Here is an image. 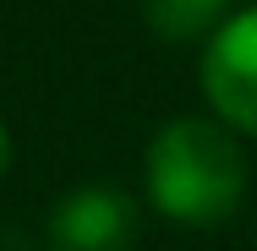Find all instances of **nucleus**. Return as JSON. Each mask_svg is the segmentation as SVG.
Instances as JSON below:
<instances>
[{
  "label": "nucleus",
  "instance_id": "1",
  "mask_svg": "<svg viewBox=\"0 0 257 251\" xmlns=\"http://www.w3.org/2000/svg\"><path fill=\"white\" fill-rule=\"evenodd\" d=\"M246 191V153L219 120H170L148 148V197L175 224H224Z\"/></svg>",
  "mask_w": 257,
  "mask_h": 251
},
{
  "label": "nucleus",
  "instance_id": "2",
  "mask_svg": "<svg viewBox=\"0 0 257 251\" xmlns=\"http://www.w3.org/2000/svg\"><path fill=\"white\" fill-rule=\"evenodd\" d=\"M203 93L224 126L257 137V11H241L213 33L203 55Z\"/></svg>",
  "mask_w": 257,
  "mask_h": 251
},
{
  "label": "nucleus",
  "instance_id": "3",
  "mask_svg": "<svg viewBox=\"0 0 257 251\" xmlns=\"http://www.w3.org/2000/svg\"><path fill=\"white\" fill-rule=\"evenodd\" d=\"M132 240H137V207L109 186L71 191L50 218V251H132Z\"/></svg>",
  "mask_w": 257,
  "mask_h": 251
},
{
  "label": "nucleus",
  "instance_id": "4",
  "mask_svg": "<svg viewBox=\"0 0 257 251\" xmlns=\"http://www.w3.org/2000/svg\"><path fill=\"white\" fill-rule=\"evenodd\" d=\"M230 0H143V17L159 39H197L224 17Z\"/></svg>",
  "mask_w": 257,
  "mask_h": 251
},
{
  "label": "nucleus",
  "instance_id": "5",
  "mask_svg": "<svg viewBox=\"0 0 257 251\" xmlns=\"http://www.w3.org/2000/svg\"><path fill=\"white\" fill-rule=\"evenodd\" d=\"M6 164H11V137H6V126H0V175H6Z\"/></svg>",
  "mask_w": 257,
  "mask_h": 251
}]
</instances>
